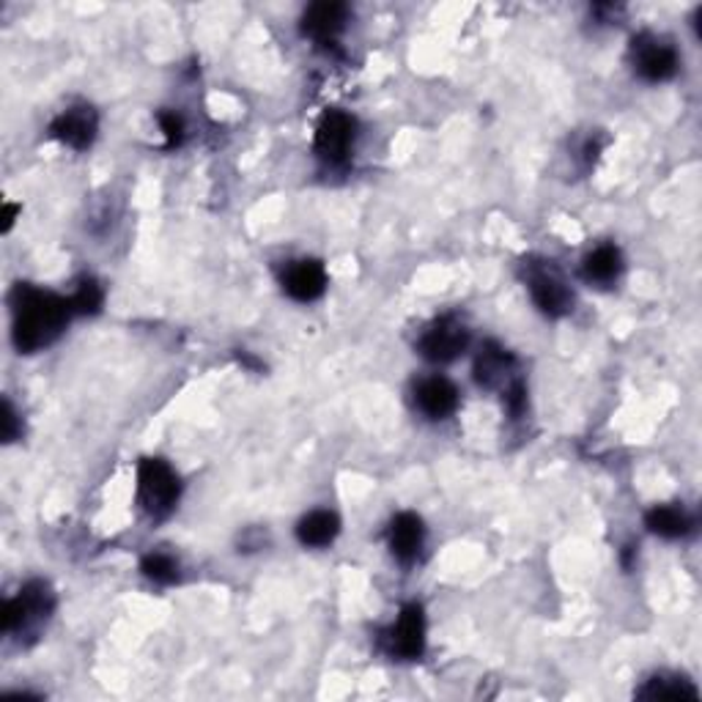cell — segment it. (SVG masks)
I'll list each match as a JSON object with an SVG mask.
<instances>
[{
	"instance_id": "obj_4",
	"label": "cell",
	"mask_w": 702,
	"mask_h": 702,
	"mask_svg": "<svg viewBox=\"0 0 702 702\" xmlns=\"http://www.w3.org/2000/svg\"><path fill=\"white\" fill-rule=\"evenodd\" d=\"M357 137V121L343 110H327L316 126V155L330 165H337L348 157Z\"/></svg>"
},
{
	"instance_id": "obj_23",
	"label": "cell",
	"mask_w": 702,
	"mask_h": 702,
	"mask_svg": "<svg viewBox=\"0 0 702 702\" xmlns=\"http://www.w3.org/2000/svg\"><path fill=\"white\" fill-rule=\"evenodd\" d=\"M505 406H508V411H510V417H521L525 415V409H527V390H525V384L521 382H514L508 387V393H505Z\"/></svg>"
},
{
	"instance_id": "obj_9",
	"label": "cell",
	"mask_w": 702,
	"mask_h": 702,
	"mask_svg": "<svg viewBox=\"0 0 702 702\" xmlns=\"http://www.w3.org/2000/svg\"><path fill=\"white\" fill-rule=\"evenodd\" d=\"M97 113H94L88 104H77V108H69L52 121L50 132L52 137H58L61 144L72 146V149L83 151L94 144V137H97Z\"/></svg>"
},
{
	"instance_id": "obj_15",
	"label": "cell",
	"mask_w": 702,
	"mask_h": 702,
	"mask_svg": "<svg viewBox=\"0 0 702 702\" xmlns=\"http://www.w3.org/2000/svg\"><path fill=\"white\" fill-rule=\"evenodd\" d=\"M341 532V521L330 510H313L297 525V538L303 546H330Z\"/></svg>"
},
{
	"instance_id": "obj_22",
	"label": "cell",
	"mask_w": 702,
	"mask_h": 702,
	"mask_svg": "<svg viewBox=\"0 0 702 702\" xmlns=\"http://www.w3.org/2000/svg\"><path fill=\"white\" fill-rule=\"evenodd\" d=\"M20 434V420H17V411L12 409V404L9 401H3V406H0V436H3V442H14Z\"/></svg>"
},
{
	"instance_id": "obj_17",
	"label": "cell",
	"mask_w": 702,
	"mask_h": 702,
	"mask_svg": "<svg viewBox=\"0 0 702 702\" xmlns=\"http://www.w3.org/2000/svg\"><path fill=\"white\" fill-rule=\"evenodd\" d=\"M623 272V256L615 245H601L599 250L590 253L582 263V274L588 283H599L606 286L612 280H617V274Z\"/></svg>"
},
{
	"instance_id": "obj_14",
	"label": "cell",
	"mask_w": 702,
	"mask_h": 702,
	"mask_svg": "<svg viewBox=\"0 0 702 702\" xmlns=\"http://www.w3.org/2000/svg\"><path fill=\"white\" fill-rule=\"evenodd\" d=\"M510 368H514V357L500 343L489 341L480 348L478 360H475V382L489 390L497 387V384H503L508 379Z\"/></svg>"
},
{
	"instance_id": "obj_11",
	"label": "cell",
	"mask_w": 702,
	"mask_h": 702,
	"mask_svg": "<svg viewBox=\"0 0 702 702\" xmlns=\"http://www.w3.org/2000/svg\"><path fill=\"white\" fill-rule=\"evenodd\" d=\"M346 20V3H335V0L313 3L303 17V34L310 36L313 41H319V45H335V36L341 34Z\"/></svg>"
},
{
	"instance_id": "obj_13",
	"label": "cell",
	"mask_w": 702,
	"mask_h": 702,
	"mask_svg": "<svg viewBox=\"0 0 702 702\" xmlns=\"http://www.w3.org/2000/svg\"><path fill=\"white\" fill-rule=\"evenodd\" d=\"M415 401L426 417L431 420H445L456 411L458 406V390L445 377H429L417 384Z\"/></svg>"
},
{
	"instance_id": "obj_2",
	"label": "cell",
	"mask_w": 702,
	"mask_h": 702,
	"mask_svg": "<svg viewBox=\"0 0 702 702\" xmlns=\"http://www.w3.org/2000/svg\"><path fill=\"white\" fill-rule=\"evenodd\" d=\"M178 485L176 472L171 469V464H165L162 458H144L137 467V503L144 505V510L155 519L171 514L178 503Z\"/></svg>"
},
{
	"instance_id": "obj_1",
	"label": "cell",
	"mask_w": 702,
	"mask_h": 702,
	"mask_svg": "<svg viewBox=\"0 0 702 702\" xmlns=\"http://www.w3.org/2000/svg\"><path fill=\"white\" fill-rule=\"evenodd\" d=\"M14 305V343L20 352L30 355L41 346H50L72 319V303L58 294L20 283L12 294Z\"/></svg>"
},
{
	"instance_id": "obj_3",
	"label": "cell",
	"mask_w": 702,
	"mask_h": 702,
	"mask_svg": "<svg viewBox=\"0 0 702 702\" xmlns=\"http://www.w3.org/2000/svg\"><path fill=\"white\" fill-rule=\"evenodd\" d=\"M52 599L50 588L45 582H28L23 590H20L17 599L7 601L3 604V612H0V628L12 635V631H20V628L30 626L36 620H47V615L52 612Z\"/></svg>"
},
{
	"instance_id": "obj_24",
	"label": "cell",
	"mask_w": 702,
	"mask_h": 702,
	"mask_svg": "<svg viewBox=\"0 0 702 702\" xmlns=\"http://www.w3.org/2000/svg\"><path fill=\"white\" fill-rule=\"evenodd\" d=\"M14 218H17V206H7V223H3V231L12 229Z\"/></svg>"
},
{
	"instance_id": "obj_16",
	"label": "cell",
	"mask_w": 702,
	"mask_h": 702,
	"mask_svg": "<svg viewBox=\"0 0 702 702\" xmlns=\"http://www.w3.org/2000/svg\"><path fill=\"white\" fill-rule=\"evenodd\" d=\"M645 525L648 530L656 532V535L675 541V538L689 535L694 521H691V516L686 514L683 508H675V505H656V508L648 510Z\"/></svg>"
},
{
	"instance_id": "obj_5",
	"label": "cell",
	"mask_w": 702,
	"mask_h": 702,
	"mask_svg": "<svg viewBox=\"0 0 702 702\" xmlns=\"http://www.w3.org/2000/svg\"><path fill=\"white\" fill-rule=\"evenodd\" d=\"M467 346V327H464L456 316H445V319L434 321V324L423 332V337L417 343V352L429 362H453Z\"/></svg>"
},
{
	"instance_id": "obj_7",
	"label": "cell",
	"mask_w": 702,
	"mask_h": 702,
	"mask_svg": "<svg viewBox=\"0 0 702 702\" xmlns=\"http://www.w3.org/2000/svg\"><path fill=\"white\" fill-rule=\"evenodd\" d=\"M631 52H635L637 72L648 83H664L678 72V52H675V47L656 39V36H637Z\"/></svg>"
},
{
	"instance_id": "obj_10",
	"label": "cell",
	"mask_w": 702,
	"mask_h": 702,
	"mask_svg": "<svg viewBox=\"0 0 702 702\" xmlns=\"http://www.w3.org/2000/svg\"><path fill=\"white\" fill-rule=\"evenodd\" d=\"M283 288L297 303H313L327 292V272L321 261L313 258H303V261H292L283 272Z\"/></svg>"
},
{
	"instance_id": "obj_18",
	"label": "cell",
	"mask_w": 702,
	"mask_h": 702,
	"mask_svg": "<svg viewBox=\"0 0 702 702\" xmlns=\"http://www.w3.org/2000/svg\"><path fill=\"white\" fill-rule=\"evenodd\" d=\"M642 700H697V689L683 678H653L640 689Z\"/></svg>"
},
{
	"instance_id": "obj_12",
	"label": "cell",
	"mask_w": 702,
	"mask_h": 702,
	"mask_svg": "<svg viewBox=\"0 0 702 702\" xmlns=\"http://www.w3.org/2000/svg\"><path fill=\"white\" fill-rule=\"evenodd\" d=\"M390 552H393V557L398 559V563H411V559L420 554V549H423V538H426V527H423V519L417 514H398L393 521H390Z\"/></svg>"
},
{
	"instance_id": "obj_19",
	"label": "cell",
	"mask_w": 702,
	"mask_h": 702,
	"mask_svg": "<svg viewBox=\"0 0 702 702\" xmlns=\"http://www.w3.org/2000/svg\"><path fill=\"white\" fill-rule=\"evenodd\" d=\"M69 303H72V310H75V313H97L104 303L102 286H99L97 280H91V278L81 280Z\"/></svg>"
},
{
	"instance_id": "obj_20",
	"label": "cell",
	"mask_w": 702,
	"mask_h": 702,
	"mask_svg": "<svg viewBox=\"0 0 702 702\" xmlns=\"http://www.w3.org/2000/svg\"><path fill=\"white\" fill-rule=\"evenodd\" d=\"M144 574L157 584H171L178 579V566L171 554L155 552L144 559Z\"/></svg>"
},
{
	"instance_id": "obj_21",
	"label": "cell",
	"mask_w": 702,
	"mask_h": 702,
	"mask_svg": "<svg viewBox=\"0 0 702 702\" xmlns=\"http://www.w3.org/2000/svg\"><path fill=\"white\" fill-rule=\"evenodd\" d=\"M157 121H160V130H162V135H165L168 149H176V146L184 140L182 115L173 113V110H162V113L157 115Z\"/></svg>"
},
{
	"instance_id": "obj_6",
	"label": "cell",
	"mask_w": 702,
	"mask_h": 702,
	"mask_svg": "<svg viewBox=\"0 0 702 702\" xmlns=\"http://www.w3.org/2000/svg\"><path fill=\"white\" fill-rule=\"evenodd\" d=\"M384 645H387V653L393 658H404V662H411V658L423 656L426 651V615L420 604H409L401 609L398 620L384 635Z\"/></svg>"
},
{
	"instance_id": "obj_8",
	"label": "cell",
	"mask_w": 702,
	"mask_h": 702,
	"mask_svg": "<svg viewBox=\"0 0 702 702\" xmlns=\"http://www.w3.org/2000/svg\"><path fill=\"white\" fill-rule=\"evenodd\" d=\"M530 294L532 303L541 308V313L552 316V319L566 316L574 305V297L566 283H563V278L546 267L530 272Z\"/></svg>"
}]
</instances>
